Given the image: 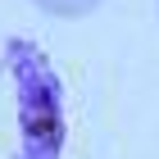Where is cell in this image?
I'll use <instances>...</instances> for the list:
<instances>
[{
  "mask_svg": "<svg viewBox=\"0 0 159 159\" xmlns=\"http://www.w3.org/2000/svg\"><path fill=\"white\" fill-rule=\"evenodd\" d=\"M14 91H18V159H59L64 146V100L59 77L46 64L32 41H9L5 46Z\"/></svg>",
  "mask_w": 159,
  "mask_h": 159,
  "instance_id": "cell-1",
  "label": "cell"
},
{
  "mask_svg": "<svg viewBox=\"0 0 159 159\" xmlns=\"http://www.w3.org/2000/svg\"><path fill=\"white\" fill-rule=\"evenodd\" d=\"M41 9H50V14H64V18H82V14H91L100 5V0H37Z\"/></svg>",
  "mask_w": 159,
  "mask_h": 159,
  "instance_id": "cell-2",
  "label": "cell"
}]
</instances>
